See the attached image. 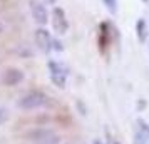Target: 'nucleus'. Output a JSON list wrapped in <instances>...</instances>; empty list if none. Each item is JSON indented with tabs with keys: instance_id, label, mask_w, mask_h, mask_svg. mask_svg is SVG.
<instances>
[{
	"instance_id": "obj_13",
	"label": "nucleus",
	"mask_w": 149,
	"mask_h": 144,
	"mask_svg": "<svg viewBox=\"0 0 149 144\" xmlns=\"http://www.w3.org/2000/svg\"><path fill=\"white\" fill-rule=\"evenodd\" d=\"M144 2H148V0H144Z\"/></svg>"
},
{
	"instance_id": "obj_8",
	"label": "nucleus",
	"mask_w": 149,
	"mask_h": 144,
	"mask_svg": "<svg viewBox=\"0 0 149 144\" xmlns=\"http://www.w3.org/2000/svg\"><path fill=\"white\" fill-rule=\"evenodd\" d=\"M137 35H139V39L142 42L146 40V37H148V27H146V22L144 20L137 22Z\"/></svg>"
},
{
	"instance_id": "obj_12",
	"label": "nucleus",
	"mask_w": 149,
	"mask_h": 144,
	"mask_svg": "<svg viewBox=\"0 0 149 144\" xmlns=\"http://www.w3.org/2000/svg\"><path fill=\"white\" fill-rule=\"evenodd\" d=\"M45 2H47V3H50V5H54V3H55V0H45Z\"/></svg>"
},
{
	"instance_id": "obj_10",
	"label": "nucleus",
	"mask_w": 149,
	"mask_h": 144,
	"mask_svg": "<svg viewBox=\"0 0 149 144\" xmlns=\"http://www.w3.org/2000/svg\"><path fill=\"white\" fill-rule=\"evenodd\" d=\"M104 3H106V7H107L111 12H116V8H117V0H104Z\"/></svg>"
},
{
	"instance_id": "obj_1",
	"label": "nucleus",
	"mask_w": 149,
	"mask_h": 144,
	"mask_svg": "<svg viewBox=\"0 0 149 144\" xmlns=\"http://www.w3.org/2000/svg\"><path fill=\"white\" fill-rule=\"evenodd\" d=\"M47 104V96L40 90H30L25 96L19 99V107L24 111H32V109H40Z\"/></svg>"
},
{
	"instance_id": "obj_3",
	"label": "nucleus",
	"mask_w": 149,
	"mask_h": 144,
	"mask_svg": "<svg viewBox=\"0 0 149 144\" xmlns=\"http://www.w3.org/2000/svg\"><path fill=\"white\" fill-rule=\"evenodd\" d=\"M49 72H50V81L57 86V87H65V82H67V67L61 64L57 61H50L49 62Z\"/></svg>"
},
{
	"instance_id": "obj_9",
	"label": "nucleus",
	"mask_w": 149,
	"mask_h": 144,
	"mask_svg": "<svg viewBox=\"0 0 149 144\" xmlns=\"http://www.w3.org/2000/svg\"><path fill=\"white\" fill-rule=\"evenodd\" d=\"M8 119V111L5 107H0V126L5 124V121Z\"/></svg>"
},
{
	"instance_id": "obj_2",
	"label": "nucleus",
	"mask_w": 149,
	"mask_h": 144,
	"mask_svg": "<svg viewBox=\"0 0 149 144\" xmlns=\"http://www.w3.org/2000/svg\"><path fill=\"white\" fill-rule=\"evenodd\" d=\"M27 137L34 144H61V137L59 134H55L52 129H34L27 134Z\"/></svg>"
},
{
	"instance_id": "obj_11",
	"label": "nucleus",
	"mask_w": 149,
	"mask_h": 144,
	"mask_svg": "<svg viewBox=\"0 0 149 144\" xmlns=\"http://www.w3.org/2000/svg\"><path fill=\"white\" fill-rule=\"evenodd\" d=\"M3 32V24H2V20H0V34Z\"/></svg>"
},
{
	"instance_id": "obj_6",
	"label": "nucleus",
	"mask_w": 149,
	"mask_h": 144,
	"mask_svg": "<svg viewBox=\"0 0 149 144\" xmlns=\"http://www.w3.org/2000/svg\"><path fill=\"white\" fill-rule=\"evenodd\" d=\"M2 81H3V84H5V86H8V87L19 86V84L24 81V72H22L20 69L10 67V69H7V70L3 72V77H2Z\"/></svg>"
},
{
	"instance_id": "obj_5",
	"label": "nucleus",
	"mask_w": 149,
	"mask_h": 144,
	"mask_svg": "<svg viewBox=\"0 0 149 144\" xmlns=\"http://www.w3.org/2000/svg\"><path fill=\"white\" fill-rule=\"evenodd\" d=\"M52 29H54V32H57L61 35L67 32L69 22L62 8H54V12H52Z\"/></svg>"
},
{
	"instance_id": "obj_4",
	"label": "nucleus",
	"mask_w": 149,
	"mask_h": 144,
	"mask_svg": "<svg viewBox=\"0 0 149 144\" xmlns=\"http://www.w3.org/2000/svg\"><path fill=\"white\" fill-rule=\"evenodd\" d=\"M30 10H32L34 20L39 25H45L49 22V12L42 2H39V0H30Z\"/></svg>"
},
{
	"instance_id": "obj_7",
	"label": "nucleus",
	"mask_w": 149,
	"mask_h": 144,
	"mask_svg": "<svg viewBox=\"0 0 149 144\" xmlns=\"http://www.w3.org/2000/svg\"><path fill=\"white\" fill-rule=\"evenodd\" d=\"M35 44L40 49L42 52H49L52 49V37L49 34V30L45 29H37L35 32Z\"/></svg>"
}]
</instances>
